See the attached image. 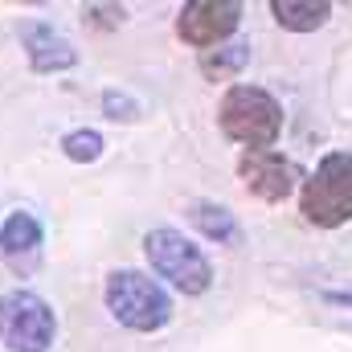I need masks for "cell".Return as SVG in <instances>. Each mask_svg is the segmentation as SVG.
I'll list each match as a JSON object with an SVG mask.
<instances>
[{
    "mask_svg": "<svg viewBox=\"0 0 352 352\" xmlns=\"http://www.w3.org/2000/svg\"><path fill=\"white\" fill-rule=\"evenodd\" d=\"M217 123L234 144H246V152H266L283 131V107L263 87L242 82V87L226 90V98L217 107Z\"/></svg>",
    "mask_w": 352,
    "mask_h": 352,
    "instance_id": "6da1fadb",
    "label": "cell"
},
{
    "mask_svg": "<svg viewBox=\"0 0 352 352\" xmlns=\"http://www.w3.org/2000/svg\"><path fill=\"white\" fill-rule=\"evenodd\" d=\"M107 311L131 332H160L173 320V299L152 274L115 270L107 274Z\"/></svg>",
    "mask_w": 352,
    "mask_h": 352,
    "instance_id": "7a4b0ae2",
    "label": "cell"
},
{
    "mask_svg": "<svg viewBox=\"0 0 352 352\" xmlns=\"http://www.w3.org/2000/svg\"><path fill=\"white\" fill-rule=\"evenodd\" d=\"M299 209L320 230L352 221V152H328L320 160V168L303 180Z\"/></svg>",
    "mask_w": 352,
    "mask_h": 352,
    "instance_id": "3957f363",
    "label": "cell"
},
{
    "mask_svg": "<svg viewBox=\"0 0 352 352\" xmlns=\"http://www.w3.org/2000/svg\"><path fill=\"white\" fill-rule=\"evenodd\" d=\"M144 254L152 270L160 278H168L176 291L184 295H205L209 283H213V266L201 254V246H192L180 230H152L144 238Z\"/></svg>",
    "mask_w": 352,
    "mask_h": 352,
    "instance_id": "277c9868",
    "label": "cell"
},
{
    "mask_svg": "<svg viewBox=\"0 0 352 352\" xmlns=\"http://www.w3.org/2000/svg\"><path fill=\"white\" fill-rule=\"evenodd\" d=\"M58 336L54 307L33 291H4L0 295V340L8 352H50Z\"/></svg>",
    "mask_w": 352,
    "mask_h": 352,
    "instance_id": "5b68a950",
    "label": "cell"
},
{
    "mask_svg": "<svg viewBox=\"0 0 352 352\" xmlns=\"http://www.w3.org/2000/svg\"><path fill=\"white\" fill-rule=\"evenodd\" d=\"M238 21H242V4L234 0H188L176 16V33L197 50H213L238 29Z\"/></svg>",
    "mask_w": 352,
    "mask_h": 352,
    "instance_id": "8992f818",
    "label": "cell"
},
{
    "mask_svg": "<svg viewBox=\"0 0 352 352\" xmlns=\"http://www.w3.org/2000/svg\"><path fill=\"white\" fill-rule=\"evenodd\" d=\"M238 176H242V184L266 201V205H278V201H287L291 197V188H295V164L291 160H283L278 152H242V160H238Z\"/></svg>",
    "mask_w": 352,
    "mask_h": 352,
    "instance_id": "52a82bcc",
    "label": "cell"
},
{
    "mask_svg": "<svg viewBox=\"0 0 352 352\" xmlns=\"http://www.w3.org/2000/svg\"><path fill=\"white\" fill-rule=\"evenodd\" d=\"M21 45H25L29 66H33L37 74L70 70V66L78 62V50H74L62 33H54V25H45V21H25V25H21Z\"/></svg>",
    "mask_w": 352,
    "mask_h": 352,
    "instance_id": "ba28073f",
    "label": "cell"
},
{
    "mask_svg": "<svg viewBox=\"0 0 352 352\" xmlns=\"http://www.w3.org/2000/svg\"><path fill=\"white\" fill-rule=\"evenodd\" d=\"M41 242H45V234H41V221L33 213H12L0 230V250H4L8 266H16V270H29L37 263Z\"/></svg>",
    "mask_w": 352,
    "mask_h": 352,
    "instance_id": "9c48e42d",
    "label": "cell"
},
{
    "mask_svg": "<svg viewBox=\"0 0 352 352\" xmlns=\"http://www.w3.org/2000/svg\"><path fill=\"white\" fill-rule=\"evenodd\" d=\"M270 12H274V21H278L283 29H291V33H311V29H320V25L332 16V4H328V0H274Z\"/></svg>",
    "mask_w": 352,
    "mask_h": 352,
    "instance_id": "30bf717a",
    "label": "cell"
},
{
    "mask_svg": "<svg viewBox=\"0 0 352 352\" xmlns=\"http://www.w3.org/2000/svg\"><path fill=\"white\" fill-rule=\"evenodd\" d=\"M188 221H192L209 242H217V246H238V238H242V230H238V221H234V213H230L226 205L197 201V205L188 209Z\"/></svg>",
    "mask_w": 352,
    "mask_h": 352,
    "instance_id": "8fae6325",
    "label": "cell"
},
{
    "mask_svg": "<svg viewBox=\"0 0 352 352\" xmlns=\"http://www.w3.org/2000/svg\"><path fill=\"white\" fill-rule=\"evenodd\" d=\"M246 62H250V45H221V50H205V54H201V74H205V78L226 82V78H234Z\"/></svg>",
    "mask_w": 352,
    "mask_h": 352,
    "instance_id": "7c38bea8",
    "label": "cell"
},
{
    "mask_svg": "<svg viewBox=\"0 0 352 352\" xmlns=\"http://www.w3.org/2000/svg\"><path fill=\"white\" fill-rule=\"evenodd\" d=\"M62 152H66L70 160H78V164H90V160L102 156V135L90 131V127H78V131H70V135L62 140Z\"/></svg>",
    "mask_w": 352,
    "mask_h": 352,
    "instance_id": "4fadbf2b",
    "label": "cell"
},
{
    "mask_svg": "<svg viewBox=\"0 0 352 352\" xmlns=\"http://www.w3.org/2000/svg\"><path fill=\"white\" fill-rule=\"evenodd\" d=\"M102 111H107L111 119H135V115H140V107H135L127 94H115V90L102 94Z\"/></svg>",
    "mask_w": 352,
    "mask_h": 352,
    "instance_id": "5bb4252c",
    "label": "cell"
},
{
    "mask_svg": "<svg viewBox=\"0 0 352 352\" xmlns=\"http://www.w3.org/2000/svg\"><path fill=\"white\" fill-rule=\"evenodd\" d=\"M328 299H332V303H349L352 307V287L349 291H328Z\"/></svg>",
    "mask_w": 352,
    "mask_h": 352,
    "instance_id": "9a60e30c",
    "label": "cell"
}]
</instances>
